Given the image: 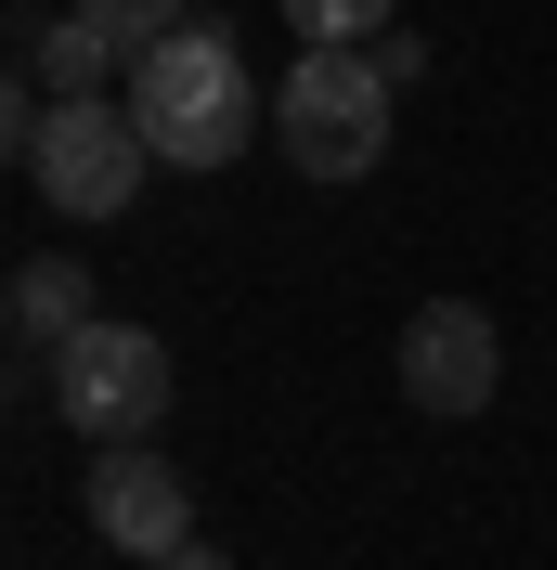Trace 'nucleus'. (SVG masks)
I'll return each instance as SVG.
<instances>
[{"label": "nucleus", "mask_w": 557, "mask_h": 570, "mask_svg": "<svg viewBox=\"0 0 557 570\" xmlns=\"http://www.w3.org/2000/svg\"><path fill=\"white\" fill-rule=\"evenodd\" d=\"M91 532L117 544V558H169V544H195V493H182V466L156 454V441H105L91 454Z\"/></svg>", "instance_id": "6"}, {"label": "nucleus", "mask_w": 557, "mask_h": 570, "mask_svg": "<svg viewBox=\"0 0 557 570\" xmlns=\"http://www.w3.org/2000/svg\"><path fill=\"white\" fill-rule=\"evenodd\" d=\"M13 27H27V66H39V91H52V105H66V91L130 78V66H117V39L91 27V13H13Z\"/></svg>", "instance_id": "8"}, {"label": "nucleus", "mask_w": 557, "mask_h": 570, "mask_svg": "<svg viewBox=\"0 0 557 570\" xmlns=\"http://www.w3.org/2000/svg\"><path fill=\"white\" fill-rule=\"evenodd\" d=\"M273 142H285L299 181H363L389 156V66L363 39H312L273 91Z\"/></svg>", "instance_id": "2"}, {"label": "nucleus", "mask_w": 557, "mask_h": 570, "mask_svg": "<svg viewBox=\"0 0 557 570\" xmlns=\"http://www.w3.org/2000/svg\"><path fill=\"white\" fill-rule=\"evenodd\" d=\"M299 39H389V0H285Z\"/></svg>", "instance_id": "10"}, {"label": "nucleus", "mask_w": 557, "mask_h": 570, "mask_svg": "<svg viewBox=\"0 0 557 570\" xmlns=\"http://www.w3.org/2000/svg\"><path fill=\"white\" fill-rule=\"evenodd\" d=\"M130 117H143V142L169 156V169H234L246 142L273 130V91L246 78V52H234V27H208V13H182L156 52L130 66Z\"/></svg>", "instance_id": "1"}, {"label": "nucleus", "mask_w": 557, "mask_h": 570, "mask_svg": "<svg viewBox=\"0 0 557 570\" xmlns=\"http://www.w3.org/2000/svg\"><path fill=\"white\" fill-rule=\"evenodd\" d=\"M39 376H52V402H66L78 441H156V428H169V390H182L169 351H156L143 324H117V312H91Z\"/></svg>", "instance_id": "4"}, {"label": "nucleus", "mask_w": 557, "mask_h": 570, "mask_svg": "<svg viewBox=\"0 0 557 570\" xmlns=\"http://www.w3.org/2000/svg\"><path fill=\"white\" fill-rule=\"evenodd\" d=\"M27 181H39V208H66V220H117L143 195V169H156V142H143V117H130V91H66V105H39L27 117Z\"/></svg>", "instance_id": "3"}, {"label": "nucleus", "mask_w": 557, "mask_h": 570, "mask_svg": "<svg viewBox=\"0 0 557 570\" xmlns=\"http://www.w3.org/2000/svg\"><path fill=\"white\" fill-rule=\"evenodd\" d=\"M66 13H91V27L117 39V66H143V52L182 27V0H66Z\"/></svg>", "instance_id": "9"}, {"label": "nucleus", "mask_w": 557, "mask_h": 570, "mask_svg": "<svg viewBox=\"0 0 557 570\" xmlns=\"http://www.w3.org/2000/svg\"><path fill=\"white\" fill-rule=\"evenodd\" d=\"M78 324H91V273H78L66 247H39V259H13V337H27L39 363L66 351Z\"/></svg>", "instance_id": "7"}, {"label": "nucleus", "mask_w": 557, "mask_h": 570, "mask_svg": "<svg viewBox=\"0 0 557 570\" xmlns=\"http://www.w3.org/2000/svg\"><path fill=\"white\" fill-rule=\"evenodd\" d=\"M389 363H402V402H416V415H480V402L506 390V337H492L480 298H428V312L389 337Z\"/></svg>", "instance_id": "5"}, {"label": "nucleus", "mask_w": 557, "mask_h": 570, "mask_svg": "<svg viewBox=\"0 0 557 570\" xmlns=\"http://www.w3.org/2000/svg\"><path fill=\"white\" fill-rule=\"evenodd\" d=\"M156 570H234V558H221V544H169Z\"/></svg>", "instance_id": "11"}]
</instances>
